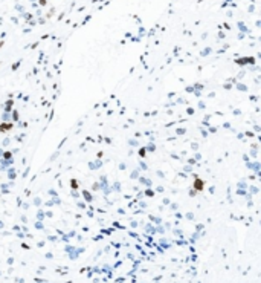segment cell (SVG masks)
I'll return each instance as SVG.
<instances>
[{
  "instance_id": "obj_1",
  "label": "cell",
  "mask_w": 261,
  "mask_h": 283,
  "mask_svg": "<svg viewBox=\"0 0 261 283\" xmlns=\"http://www.w3.org/2000/svg\"><path fill=\"white\" fill-rule=\"evenodd\" d=\"M194 190L196 191H203V181L200 178H196L194 179Z\"/></svg>"
}]
</instances>
